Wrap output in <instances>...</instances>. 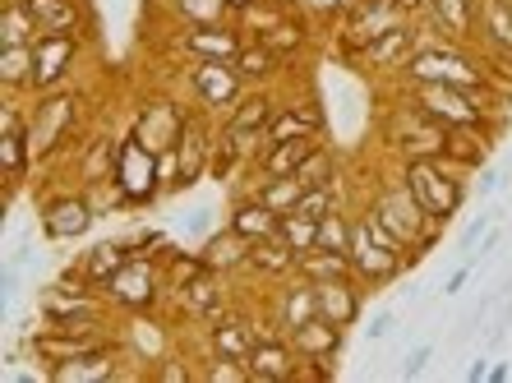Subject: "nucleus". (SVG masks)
Returning <instances> with one entry per match:
<instances>
[{
	"label": "nucleus",
	"instance_id": "1",
	"mask_svg": "<svg viewBox=\"0 0 512 383\" xmlns=\"http://www.w3.org/2000/svg\"><path fill=\"white\" fill-rule=\"evenodd\" d=\"M346 254H351L356 282H365V287H383V282H393L397 273L416 268V254L406 250V240L383 227L370 208H365V217L351 222V250Z\"/></svg>",
	"mask_w": 512,
	"mask_h": 383
},
{
	"label": "nucleus",
	"instance_id": "2",
	"mask_svg": "<svg viewBox=\"0 0 512 383\" xmlns=\"http://www.w3.org/2000/svg\"><path fill=\"white\" fill-rule=\"evenodd\" d=\"M402 180L434 222H453L462 213L466 171L457 162H448V157H411V162H402Z\"/></svg>",
	"mask_w": 512,
	"mask_h": 383
},
{
	"label": "nucleus",
	"instance_id": "3",
	"mask_svg": "<svg viewBox=\"0 0 512 383\" xmlns=\"http://www.w3.org/2000/svg\"><path fill=\"white\" fill-rule=\"evenodd\" d=\"M411 102L420 111L439 120V125H476L489 130V116H494V93L489 88H453V84H411Z\"/></svg>",
	"mask_w": 512,
	"mask_h": 383
},
{
	"label": "nucleus",
	"instance_id": "4",
	"mask_svg": "<svg viewBox=\"0 0 512 383\" xmlns=\"http://www.w3.org/2000/svg\"><path fill=\"white\" fill-rule=\"evenodd\" d=\"M406 84H453V88H489L485 65L471 60L457 42H429L402 65Z\"/></svg>",
	"mask_w": 512,
	"mask_h": 383
},
{
	"label": "nucleus",
	"instance_id": "5",
	"mask_svg": "<svg viewBox=\"0 0 512 383\" xmlns=\"http://www.w3.org/2000/svg\"><path fill=\"white\" fill-rule=\"evenodd\" d=\"M370 213L379 217L388 231H397V236L406 240V250L416 254V259L434 245V240H439V227H443V222H434V217L416 204V194L406 190V180H397V185H388V190L374 194Z\"/></svg>",
	"mask_w": 512,
	"mask_h": 383
},
{
	"label": "nucleus",
	"instance_id": "6",
	"mask_svg": "<svg viewBox=\"0 0 512 383\" xmlns=\"http://www.w3.org/2000/svg\"><path fill=\"white\" fill-rule=\"evenodd\" d=\"M443 134H448V125H439L429 111H420L411 97H402L393 107V116L383 120V139H388L393 153H402V162H411V157H439Z\"/></svg>",
	"mask_w": 512,
	"mask_h": 383
},
{
	"label": "nucleus",
	"instance_id": "7",
	"mask_svg": "<svg viewBox=\"0 0 512 383\" xmlns=\"http://www.w3.org/2000/svg\"><path fill=\"white\" fill-rule=\"evenodd\" d=\"M74 116H79V97L74 93H42V102L33 107L28 116V148H33V162H47L60 144H65V134L74 130Z\"/></svg>",
	"mask_w": 512,
	"mask_h": 383
},
{
	"label": "nucleus",
	"instance_id": "8",
	"mask_svg": "<svg viewBox=\"0 0 512 383\" xmlns=\"http://www.w3.org/2000/svg\"><path fill=\"white\" fill-rule=\"evenodd\" d=\"M116 185L125 190V204H153L162 194V176H157V148H148L139 134H130L116 153Z\"/></svg>",
	"mask_w": 512,
	"mask_h": 383
},
{
	"label": "nucleus",
	"instance_id": "9",
	"mask_svg": "<svg viewBox=\"0 0 512 383\" xmlns=\"http://www.w3.org/2000/svg\"><path fill=\"white\" fill-rule=\"evenodd\" d=\"M102 296L116 300L120 310H148V305L157 300V264L148 259V254H130L125 268L102 287Z\"/></svg>",
	"mask_w": 512,
	"mask_h": 383
},
{
	"label": "nucleus",
	"instance_id": "10",
	"mask_svg": "<svg viewBox=\"0 0 512 383\" xmlns=\"http://www.w3.org/2000/svg\"><path fill=\"white\" fill-rule=\"evenodd\" d=\"M74 60H79V33H42L33 42V88L51 93Z\"/></svg>",
	"mask_w": 512,
	"mask_h": 383
},
{
	"label": "nucleus",
	"instance_id": "11",
	"mask_svg": "<svg viewBox=\"0 0 512 383\" xmlns=\"http://www.w3.org/2000/svg\"><path fill=\"white\" fill-rule=\"evenodd\" d=\"M411 24V14L397 5V0H356L351 14H346V42L351 47H370L374 37L393 33V28Z\"/></svg>",
	"mask_w": 512,
	"mask_h": 383
},
{
	"label": "nucleus",
	"instance_id": "12",
	"mask_svg": "<svg viewBox=\"0 0 512 383\" xmlns=\"http://www.w3.org/2000/svg\"><path fill=\"white\" fill-rule=\"evenodd\" d=\"M37 217H42V236L47 240H79L88 236L97 213L88 204V194H51Z\"/></svg>",
	"mask_w": 512,
	"mask_h": 383
},
{
	"label": "nucleus",
	"instance_id": "13",
	"mask_svg": "<svg viewBox=\"0 0 512 383\" xmlns=\"http://www.w3.org/2000/svg\"><path fill=\"white\" fill-rule=\"evenodd\" d=\"M300 351H296V342L291 337H259L254 342V351L245 356V370H250V379H259V383H286V379H296L300 374Z\"/></svg>",
	"mask_w": 512,
	"mask_h": 383
},
{
	"label": "nucleus",
	"instance_id": "14",
	"mask_svg": "<svg viewBox=\"0 0 512 383\" xmlns=\"http://www.w3.org/2000/svg\"><path fill=\"white\" fill-rule=\"evenodd\" d=\"M194 93H199V102L208 111H222V107H236L240 93H245V79L236 74V65L231 60H199L190 74Z\"/></svg>",
	"mask_w": 512,
	"mask_h": 383
},
{
	"label": "nucleus",
	"instance_id": "15",
	"mask_svg": "<svg viewBox=\"0 0 512 383\" xmlns=\"http://www.w3.org/2000/svg\"><path fill=\"white\" fill-rule=\"evenodd\" d=\"M33 167V148H28V125L14 107H5V125H0V176H5V190H14L24 171Z\"/></svg>",
	"mask_w": 512,
	"mask_h": 383
},
{
	"label": "nucleus",
	"instance_id": "16",
	"mask_svg": "<svg viewBox=\"0 0 512 383\" xmlns=\"http://www.w3.org/2000/svg\"><path fill=\"white\" fill-rule=\"evenodd\" d=\"M176 300L185 314H203L208 328L227 319V305H222V273H213V268H203L199 277L185 282V287H176Z\"/></svg>",
	"mask_w": 512,
	"mask_h": 383
},
{
	"label": "nucleus",
	"instance_id": "17",
	"mask_svg": "<svg viewBox=\"0 0 512 383\" xmlns=\"http://www.w3.org/2000/svg\"><path fill=\"white\" fill-rule=\"evenodd\" d=\"M47 379L51 383H107V379H116V347L102 342V347L84 351V356L60 360L56 370H47Z\"/></svg>",
	"mask_w": 512,
	"mask_h": 383
},
{
	"label": "nucleus",
	"instance_id": "18",
	"mask_svg": "<svg viewBox=\"0 0 512 383\" xmlns=\"http://www.w3.org/2000/svg\"><path fill=\"white\" fill-rule=\"evenodd\" d=\"M425 24L434 28L439 37L448 42H462V37L476 33V14H480V0H425Z\"/></svg>",
	"mask_w": 512,
	"mask_h": 383
},
{
	"label": "nucleus",
	"instance_id": "19",
	"mask_svg": "<svg viewBox=\"0 0 512 383\" xmlns=\"http://www.w3.org/2000/svg\"><path fill=\"white\" fill-rule=\"evenodd\" d=\"M180 47L190 51L194 60H236V51L245 47V37L231 24H194V28H185Z\"/></svg>",
	"mask_w": 512,
	"mask_h": 383
},
{
	"label": "nucleus",
	"instance_id": "20",
	"mask_svg": "<svg viewBox=\"0 0 512 383\" xmlns=\"http://www.w3.org/2000/svg\"><path fill=\"white\" fill-rule=\"evenodd\" d=\"M494 153V130H476V125H453L443 134V153L448 162H457L462 171H480Z\"/></svg>",
	"mask_w": 512,
	"mask_h": 383
},
{
	"label": "nucleus",
	"instance_id": "21",
	"mask_svg": "<svg viewBox=\"0 0 512 383\" xmlns=\"http://www.w3.org/2000/svg\"><path fill=\"white\" fill-rule=\"evenodd\" d=\"M314 314H319V296H314V282L310 277H286V287L277 291V328L286 337L296 333L300 324H310Z\"/></svg>",
	"mask_w": 512,
	"mask_h": 383
},
{
	"label": "nucleus",
	"instance_id": "22",
	"mask_svg": "<svg viewBox=\"0 0 512 383\" xmlns=\"http://www.w3.org/2000/svg\"><path fill=\"white\" fill-rule=\"evenodd\" d=\"M176 157H180L176 190H190L203 171H213V144H208V130H203L199 120H185V130L176 139Z\"/></svg>",
	"mask_w": 512,
	"mask_h": 383
},
{
	"label": "nucleus",
	"instance_id": "23",
	"mask_svg": "<svg viewBox=\"0 0 512 383\" xmlns=\"http://www.w3.org/2000/svg\"><path fill=\"white\" fill-rule=\"evenodd\" d=\"M291 342H296L300 360H337L346 347V328L333 324V319H323V314H314L310 324H300L296 333H291Z\"/></svg>",
	"mask_w": 512,
	"mask_h": 383
},
{
	"label": "nucleus",
	"instance_id": "24",
	"mask_svg": "<svg viewBox=\"0 0 512 383\" xmlns=\"http://www.w3.org/2000/svg\"><path fill=\"white\" fill-rule=\"evenodd\" d=\"M314 296H319V314L333 319V324L351 328L360 319V282L356 277H328V282H314Z\"/></svg>",
	"mask_w": 512,
	"mask_h": 383
},
{
	"label": "nucleus",
	"instance_id": "25",
	"mask_svg": "<svg viewBox=\"0 0 512 383\" xmlns=\"http://www.w3.org/2000/svg\"><path fill=\"white\" fill-rule=\"evenodd\" d=\"M250 250H254V240H245L236 227H222L213 231V236L203 240V264L213 268V273H240V268H250Z\"/></svg>",
	"mask_w": 512,
	"mask_h": 383
},
{
	"label": "nucleus",
	"instance_id": "26",
	"mask_svg": "<svg viewBox=\"0 0 512 383\" xmlns=\"http://www.w3.org/2000/svg\"><path fill=\"white\" fill-rule=\"evenodd\" d=\"M360 51H365V65H379V70L402 74V65L420 51V33H416V24H402V28H393V33L374 37L370 47H360Z\"/></svg>",
	"mask_w": 512,
	"mask_h": 383
},
{
	"label": "nucleus",
	"instance_id": "27",
	"mask_svg": "<svg viewBox=\"0 0 512 383\" xmlns=\"http://www.w3.org/2000/svg\"><path fill=\"white\" fill-rule=\"evenodd\" d=\"M476 33L485 37V47L512 65V0H480Z\"/></svg>",
	"mask_w": 512,
	"mask_h": 383
},
{
	"label": "nucleus",
	"instance_id": "28",
	"mask_svg": "<svg viewBox=\"0 0 512 383\" xmlns=\"http://www.w3.org/2000/svg\"><path fill=\"white\" fill-rule=\"evenodd\" d=\"M254 342H259V333L250 328V319H240V314H227L222 324L208 328V351L222 360H240L245 365V356L254 351Z\"/></svg>",
	"mask_w": 512,
	"mask_h": 383
},
{
	"label": "nucleus",
	"instance_id": "29",
	"mask_svg": "<svg viewBox=\"0 0 512 383\" xmlns=\"http://www.w3.org/2000/svg\"><path fill=\"white\" fill-rule=\"evenodd\" d=\"M319 148V139H282V144H268L259 157H254V167H259V176H296L300 162Z\"/></svg>",
	"mask_w": 512,
	"mask_h": 383
},
{
	"label": "nucleus",
	"instance_id": "30",
	"mask_svg": "<svg viewBox=\"0 0 512 383\" xmlns=\"http://www.w3.org/2000/svg\"><path fill=\"white\" fill-rule=\"evenodd\" d=\"M296 264L300 254L286 245L282 236H268V240H254L250 250V268L259 277H277V282H286V277H296Z\"/></svg>",
	"mask_w": 512,
	"mask_h": 383
},
{
	"label": "nucleus",
	"instance_id": "31",
	"mask_svg": "<svg viewBox=\"0 0 512 383\" xmlns=\"http://www.w3.org/2000/svg\"><path fill=\"white\" fill-rule=\"evenodd\" d=\"M125 259H130V245H125V240H97L93 250L79 259V268H84V277L93 282L97 291H102L111 277L125 268Z\"/></svg>",
	"mask_w": 512,
	"mask_h": 383
},
{
	"label": "nucleus",
	"instance_id": "32",
	"mask_svg": "<svg viewBox=\"0 0 512 383\" xmlns=\"http://www.w3.org/2000/svg\"><path fill=\"white\" fill-rule=\"evenodd\" d=\"M24 5L42 33H79V24H84V10L74 0H24Z\"/></svg>",
	"mask_w": 512,
	"mask_h": 383
},
{
	"label": "nucleus",
	"instance_id": "33",
	"mask_svg": "<svg viewBox=\"0 0 512 383\" xmlns=\"http://www.w3.org/2000/svg\"><path fill=\"white\" fill-rule=\"evenodd\" d=\"M277 222H282V213H273L263 199H245V204H236L227 227H236L245 240H268L277 236Z\"/></svg>",
	"mask_w": 512,
	"mask_h": 383
},
{
	"label": "nucleus",
	"instance_id": "34",
	"mask_svg": "<svg viewBox=\"0 0 512 383\" xmlns=\"http://www.w3.org/2000/svg\"><path fill=\"white\" fill-rule=\"evenodd\" d=\"M296 273H300V277H310V282H328V277H356V273H351V254H342V250H323V245H314V250L300 254Z\"/></svg>",
	"mask_w": 512,
	"mask_h": 383
},
{
	"label": "nucleus",
	"instance_id": "35",
	"mask_svg": "<svg viewBox=\"0 0 512 383\" xmlns=\"http://www.w3.org/2000/svg\"><path fill=\"white\" fill-rule=\"evenodd\" d=\"M37 37H42V28L28 14V5L24 0H10L5 14H0V47H33Z\"/></svg>",
	"mask_w": 512,
	"mask_h": 383
},
{
	"label": "nucleus",
	"instance_id": "36",
	"mask_svg": "<svg viewBox=\"0 0 512 383\" xmlns=\"http://www.w3.org/2000/svg\"><path fill=\"white\" fill-rule=\"evenodd\" d=\"M231 65H236V74L245 79V84H254V79H268V74L282 65V56H277L268 42H259V37H254V42H245V47L236 51V60H231Z\"/></svg>",
	"mask_w": 512,
	"mask_h": 383
},
{
	"label": "nucleus",
	"instance_id": "37",
	"mask_svg": "<svg viewBox=\"0 0 512 383\" xmlns=\"http://www.w3.org/2000/svg\"><path fill=\"white\" fill-rule=\"evenodd\" d=\"M254 199H263L273 213H296L300 199H305V180H300V176H268L259 185V194H254Z\"/></svg>",
	"mask_w": 512,
	"mask_h": 383
},
{
	"label": "nucleus",
	"instance_id": "38",
	"mask_svg": "<svg viewBox=\"0 0 512 383\" xmlns=\"http://www.w3.org/2000/svg\"><path fill=\"white\" fill-rule=\"evenodd\" d=\"M0 84L5 93L33 88V47H0Z\"/></svg>",
	"mask_w": 512,
	"mask_h": 383
},
{
	"label": "nucleus",
	"instance_id": "39",
	"mask_svg": "<svg viewBox=\"0 0 512 383\" xmlns=\"http://www.w3.org/2000/svg\"><path fill=\"white\" fill-rule=\"evenodd\" d=\"M305 37H310V33H305V24H300V19H291V14H277L273 24L259 33V42H268V47H273L277 56L286 60V56H296V51L305 47Z\"/></svg>",
	"mask_w": 512,
	"mask_h": 383
},
{
	"label": "nucleus",
	"instance_id": "40",
	"mask_svg": "<svg viewBox=\"0 0 512 383\" xmlns=\"http://www.w3.org/2000/svg\"><path fill=\"white\" fill-rule=\"evenodd\" d=\"M277 236H282L296 254H305V250H314V245H319V222H314V217H305L296 208V213H282V222H277Z\"/></svg>",
	"mask_w": 512,
	"mask_h": 383
},
{
	"label": "nucleus",
	"instance_id": "41",
	"mask_svg": "<svg viewBox=\"0 0 512 383\" xmlns=\"http://www.w3.org/2000/svg\"><path fill=\"white\" fill-rule=\"evenodd\" d=\"M296 176L305 180V190H310V185H333V176H337V157L319 144L310 157H305V162H300Z\"/></svg>",
	"mask_w": 512,
	"mask_h": 383
},
{
	"label": "nucleus",
	"instance_id": "42",
	"mask_svg": "<svg viewBox=\"0 0 512 383\" xmlns=\"http://www.w3.org/2000/svg\"><path fill=\"white\" fill-rule=\"evenodd\" d=\"M176 10L190 19V28L194 24H227V14H231V5L227 0H176Z\"/></svg>",
	"mask_w": 512,
	"mask_h": 383
},
{
	"label": "nucleus",
	"instance_id": "43",
	"mask_svg": "<svg viewBox=\"0 0 512 383\" xmlns=\"http://www.w3.org/2000/svg\"><path fill=\"white\" fill-rule=\"evenodd\" d=\"M319 245H323V250H342V254L351 250V222L342 217V208H337V213H328L319 222Z\"/></svg>",
	"mask_w": 512,
	"mask_h": 383
},
{
	"label": "nucleus",
	"instance_id": "44",
	"mask_svg": "<svg viewBox=\"0 0 512 383\" xmlns=\"http://www.w3.org/2000/svg\"><path fill=\"white\" fill-rule=\"evenodd\" d=\"M300 213L314 217V222H323L328 213H337V185H310L305 199H300Z\"/></svg>",
	"mask_w": 512,
	"mask_h": 383
},
{
	"label": "nucleus",
	"instance_id": "45",
	"mask_svg": "<svg viewBox=\"0 0 512 383\" xmlns=\"http://www.w3.org/2000/svg\"><path fill=\"white\" fill-rule=\"evenodd\" d=\"M203 254H171L167 259V277H171V287H185L190 277H199L203 273Z\"/></svg>",
	"mask_w": 512,
	"mask_h": 383
},
{
	"label": "nucleus",
	"instance_id": "46",
	"mask_svg": "<svg viewBox=\"0 0 512 383\" xmlns=\"http://www.w3.org/2000/svg\"><path fill=\"white\" fill-rule=\"evenodd\" d=\"M489 227H494V213H476L471 222H466L462 236H457V250H462V254H476V245L485 240V231H489Z\"/></svg>",
	"mask_w": 512,
	"mask_h": 383
},
{
	"label": "nucleus",
	"instance_id": "47",
	"mask_svg": "<svg viewBox=\"0 0 512 383\" xmlns=\"http://www.w3.org/2000/svg\"><path fill=\"white\" fill-rule=\"evenodd\" d=\"M434 342H420V347H411L406 351V360H402V379H420V374H425V365L429 360H434Z\"/></svg>",
	"mask_w": 512,
	"mask_h": 383
},
{
	"label": "nucleus",
	"instance_id": "48",
	"mask_svg": "<svg viewBox=\"0 0 512 383\" xmlns=\"http://www.w3.org/2000/svg\"><path fill=\"white\" fill-rule=\"evenodd\" d=\"M476 254H466L462 259V268H453V277H448V282H443V296H462V287L466 282H471V277H476Z\"/></svg>",
	"mask_w": 512,
	"mask_h": 383
},
{
	"label": "nucleus",
	"instance_id": "49",
	"mask_svg": "<svg viewBox=\"0 0 512 383\" xmlns=\"http://www.w3.org/2000/svg\"><path fill=\"white\" fill-rule=\"evenodd\" d=\"M393 328H397V314L393 310H379L370 324H365V342H383V337L393 333Z\"/></svg>",
	"mask_w": 512,
	"mask_h": 383
},
{
	"label": "nucleus",
	"instance_id": "50",
	"mask_svg": "<svg viewBox=\"0 0 512 383\" xmlns=\"http://www.w3.org/2000/svg\"><path fill=\"white\" fill-rule=\"evenodd\" d=\"M503 185V171L494 167V162H485V167L476 171V199H489V194Z\"/></svg>",
	"mask_w": 512,
	"mask_h": 383
},
{
	"label": "nucleus",
	"instance_id": "51",
	"mask_svg": "<svg viewBox=\"0 0 512 383\" xmlns=\"http://www.w3.org/2000/svg\"><path fill=\"white\" fill-rule=\"evenodd\" d=\"M489 379V360L480 356V360H471V370H466V383H485Z\"/></svg>",
	"mask_w": 512,
	"mask_h": 383
},
{
	"label": "nucleus",
	"instance_id": "52",
	"mask_svg": "<svg viewBox=\"0 0 512 383\" xmlns=\"http://www.w3.org/2000/svg\"><path fill=\"white\" fill-rule=\"evenodd\" d=\"M157 379H190V370H185V365H176V360H167V365H162V370H157Z\"/></svg>",
	"mask_w": 512,
	"mask_h": 383
},
{
	"label": "nucleus",
	"instance_id": "53",
	"mask_svg": "<svg viewBox=\"0 0 512 383\" xmlns=\"http://www.w3.org/2000/svg\"><path fill=\"white\" fill-rule=\"evenodd\" d=\"M508 374H512V370H508V360H494V365H489V379H485V383H503Z\"/></svg>",
	"mask_w": 512,
	"mask_h": 383
},
{
	"label": "nucleus",
	"instance_id": "54",
	"mask_svg": "<svg viewBox=\"0 0 512 383\" xmlns=\"http://www.w3.org/2000/svg\"><path fill=\"white\" fill-rule=\"evenodd\" d=\"M259 5H268V10H282V14H286L291 5H296V0H259Z\"/></svg>",
	"mask_w": 512,
	"mask_h": 383
},
{
	"label": "nucleus",
	"instance_id": "55",
	"mask_svg": "<svg viewBox=\"0 0 512 383\" xmlns=\"http://www.w3.org/2000/svg\"><path fill=\"white\" fill-rule=\"evenodd\" d=\"M227 5H231V14H245V10L254 5V0H227Z\"/></svg>",
	"mask_w": 512,
	"mask_h": 383
}]
</instances>
